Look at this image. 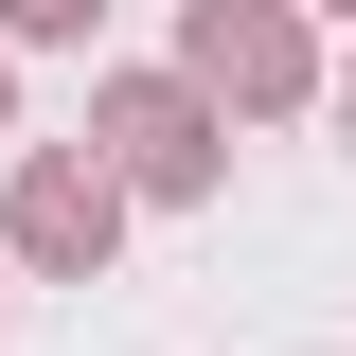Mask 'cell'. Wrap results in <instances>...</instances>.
Returning <instances> with one entry per match:
<instances>
[{
    "mask_svg": "<svg viewBox=\"0 0 356 356\" xmlns=\"http://www.w3.org/2000/svg\"><path fill=\"white\" fill-rule=\"evenodd\" d=\"M18 250H54V267H89V250H107V178H72V161H36V178H18Z\"/></svg>",
    "mask_w": 356,
    "mask_h": 356,
    "instance_id": "obj_1",
    "label": "cell"
},
{
    "mask_svg": "<svg viewBox=\"0 0 356 356\" xmlns=\"http://www.w3.org/2000/svg\"><path fill=\"white\" fill-rule=\"evenodd\" d=\"M125 143H143V178H161V196H196V178H214V143H196V107H178V89H143Z\"/></svg>",
    "mask_w": 356,
    "mask_h": 356,
    "instance_id": "obj_2",
    "label": "cell"
}]
</instances>
